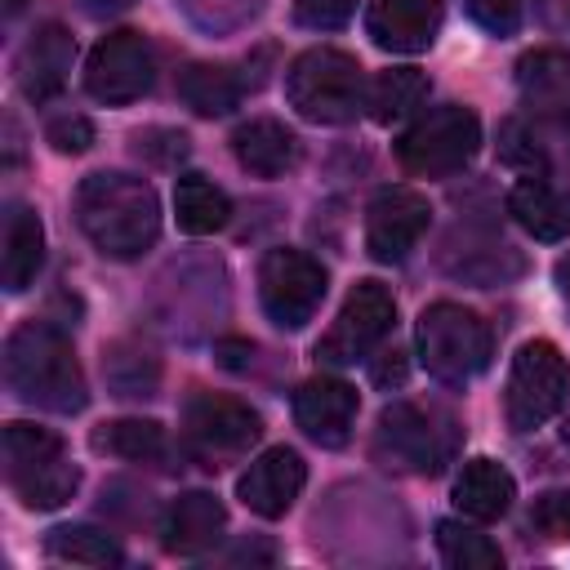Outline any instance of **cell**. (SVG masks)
Returning a JSON list of instances; mask_svg holds the SVG:
<instances>
[{
	"label": "cell",
	"instance_id": "6da1fadb",
	"mask_svg": "<svg viewBox=\"0 0 570 570\" xmlns=\"http://www.w3.org/2000/svg\"><path fill=\"white\" fill-rule=\"evenodd\" d=\"M76 223L98 254L129 263L142 258L160 236V200L147 178L102 169L76 187Z\"/></svg>",
	"mask_w": 570,
	"mask_h": 570
},
{
	"label": "cell",
	"instance_id": "7a4b0ae2",
	"mask_svg": "<svg viewBox=\"0 0 570 570\" xmlns=\"http://www.w3.org/2000/svg\"><path fill=\"white\" fill-rule=\"evenodd\" d=\"M4 383L22 405L49 414H80L89 405L85 370L71 338L49 321H22L4 338Z\"/></svg>",
	"mask_w": 570,
	"mask_h": 570
},
{
	"label": "cell",
	"instance_id": "3957f363",
	"mask_svg": "<svg viewBox=\"0 0 570 570\" xmlns=\"http://www.w3.org/2000/svg\"><path fill=\"white\" fill-rule=\"evenodd\" d=\"M365 94H370L365 71L343 49L316 45V49L298 53L289 62V71H285V98L312 125H347V120H356L361 107H365Z\"/></svg>",
	"mask_w": 570,
	"mask_h": 570
},
{
	"label": "cell",
	"instance_id": "277c9868",
	"mask_svg": "<svg viewBox=\"0 0 570 570\" xmlns=\"http://www.w3.org/2000/svg\"><path fill=\"white\" fill-rule=\"evenodd\" d=\"M4 481L27 508L53 512L76 494L80 468L71 463L58 432L36 423H4Z\"/></svg>",
	"mask_w": 570,
	"mask_h": 570
},
{
	"label": "cell",
	"instance_id": "5b68a950",
	"mask_svg": "<svg viewBox=\"0 0 570 570\" xmlns=\"http://www.w3.org/2000/svg\"><path fill=\"white\" fill-rule=\"evenodd\" d=\"M414 343H419V361L423 370L445 383V387H463L468 379H476L485 365H490V325L463 307V303H428L419 312V330H414Z\"/></svg>",
	"mask_w": 570,
	"mask_h": 570
},
{
	"label": "cell",
	"instance_id": "8992f818",
	"mask_svg": "<svg viewBox=\"0 0 570 570\" xmlns=\"http://www.w3.org/2000/svg\"><path fill=\"white\" fill-rule=\"evenodd\" d=\"M454 454V423L450 414L419 405V401H396L379 414L374 428V459L396 472L432 476L450 463Z\"/></svg>",
	"mask_w": 570,
	"mask_h": 570
},
{
	"label": "cell",
	"instance_id": "52a82bcc",
	"mask_svg": "<svg viewBox=\"0 0 570 570\" xmlns=\"http://www.w3.org/2000/svg\"><path fill=\"white\" fill-rule=\"evenodd\" d=\"M481 147V120L472 107L445 102L423 111L401 138H396V160L405 174L419 178H450L459 174Z\"/></svg>",
	"mask_w": 570,
	"mask_h": 570
},
{
	"label": "cell",
	"instance_id": "ba28073f",
	"mask_svg": "<svg viewBox=\"0 0 570 570\" xmlns=\"http://www.w3.org/2000/svg\"><path fill=\"white\" fill-rule=\"evenodd\" d=\"M570 401V365L557 343L530 338L517 347L512 370H508V392H503V414L512 432H534L548 419H557Z\"/></svg>",
	"mask_w": 570,
	"mask_h": 570
},
{
	"label": "cell",
	"instance_id": "9c48e42d",
	"mask_svg": "<svg viewBox=\"0 0 570 570\" xmlns=\"http://www.w3.org/2000/svg\"><path fill=\"white\" fill-rule=\"evenodd\" d=\"M258 436H263V419L236 396L196 392L183 405V450L209 472L249 454V445H258Z\"/></svg>",
	"mask_w": 570,
	"mask_h": 570
},
{
	"label": "cell",
	"instance_id": "30bf717a",
	"mask_svg": "<svg viewBox=\"0 0 570 570\" xmlns=\"http://www.w3.org/2000/svg\"><path fill=\"white\" fill-rule=\"evenodd\" d=\"M325 267L303 249H267L258 263V303L276 330H303L325 298Z\"/></svg>",
	"mask_w": 570,
	"mask_h": 570
},
{
	"label": "cell",
	"instance_id": "8fae6325",
	"mask_svg": "<svg viewBox=\"0 0 570 570\" xmlns=\"http://www.w3.org/2000/svg\"><path fill=\"white\" fill-rule=\"evenodd\" d=\"M392 325H396V298H392V289L379 285V281H356L347 289L334 325L316 343V361H325V365L370 361V352L392 334Z\"/></svg>",
	"mask_w": 570,
	"mask_h": 570
},
{
	"label": "cell",
	"instance_id": "7c38bea8",
	"mask_svg": "<svg viewBox=\"0 0 570 570\" xmlns=\"http://www.w3.org/2000/svg\"><path fill=\"white\" fill-rule=\"evenodd\" d=\"M156 80V62H151V45L138 31H107L85 62V89L89 98L107 102V107H125L138 102Z\"/></svg>",
	"mask_w": 570,
	"mask_h": 570
},
{
	"label": "cell",
	"instance_id": "4fadbf2b",
	"mask_svg": "<svg viewBox=\"0 0 570 570\" xmlns=\"http://www.w3.org/2000/svg\"><path fill=\"white\" fill-rule=\"evenodd\" d=\"M432 205L414 187H383L365 209V249L374 263H401L423 240Z\"/></svg>",
	"mask_w": 570,
	"mask_h": 570
},
{
	"label": "cell",
	"instance_id": "5bb4252c",
	"mask_svg": "<svg viewBox=\"0 0 570 570\" xmlns=\"http://www.w3.org/2000/svg\"><path fill=\"white\" fill-rule=\"evenodd\" d=\"M303 485H307V463H303V454L289 450V445H272V450H263V454L240 472L236 494H240V503H245L254 517L276 521V517H285V512L294 508V499L303 494Z\"/></svg>",
	"mask_w": 570,
	"mask_h": 570
},
{
	"label": "cell",
	"instance_id": "9a60e30c",
	"mask_svg": "<svg viewBox=\"0 0 570 570\" xmlns=\"http://www.w3.org/2000/svg\"><path fill=\"white\" fill-rule=\"evenodd\" d=\"M356 410H361V396L338 374H316L294 392V423L321 445H343L356 423Z\"/></svg>",
	"mask_w": 570,
	"mask_h": 570
},
{
	"label": "cell",
	"instance_id": "2e32d148",
	"mask_svg": "<svg viewBox=\"0 0 570 570\" xmlns=\"http://www.w3.org/2000/svg\"><path fill=\"white\" fill-rule=\"evenodd\" d=\"M71 62H76V40L62 22H40L27 45L18 49L13 58V76H18V89L31 98V102H49L53 94H62L67 76H71Z\"/></svg>",
	"mask_w": 570,
	"mask_h": 570
},
{
	"label": "cell",
	"instance_id": "e0dca14e",
	"mask_svg": "<svg viewBox=\"0 0 570 570\" xmlns=\"http://www.w3.org/2000/svg\"><path fill=\"white\" fill-rule=\"evenodd\" d=\"M445 18V0H370L365 31L387 53H423L432 49Z\"/></svg>",
	"mask_w": 570,
	"mask_h": 570
},
{
	"label": "cell",
	"instance_id": "ac0fdd59",
	"mask_svg": "<svg viewBox=\"0 0 570 570\" xmlns=\"http://www.w3.org/2000/svg\"><path fill=\"white\" fill-rule=\"evenodd\" d=\"M223 530H227V508L209 490H187L165 508L160 543L174 557H200L223 539Z\"/></svg>",
	"mask_w": 570,
	"mask_h": 570
},
{
	"label": "cell",
	"instance_id": "d6986e66",
	"mask_svg": "<svg viewBox=\"0 0 570 570\" xmlns=\"http://www.w3.org/2000/svg\"><path fill=\"white\" fill-rule=\"evenodd\" d=\"M508 214L534 240H566L570 236V187L552 183L548 174H525L508 191Z\"/></svg>",
	"mask_w": 570,
	"mask_h": 570
},
{
	"label": "cell",
	"instance_id": "ffe728a7",
	"mask_svg": "<svg viewBox=\"0 0 570 570\" xmlns=\"http://www.w3.org/2000/svg\"><path fill=\"white\" fill-rule=\"evenodd\" d=\"M517 89L534 116L570 120V49H530L517 62Z\"/></svg>",
	"mask_w": 570,
	"mask_h": 570
},
{
	"label": "cell",
	"instance_id": "44dd1931",
	"mask_svg": "<svg viewBox=\"0 0 570 570\" xmlns=\"http://www.w3.org/2000/svg\"><path fill=\"white\" fill-rule=\"evenodd\" d=\"M232 156L245 174L254 178H281L285 169H294L298 160V138L294 129H285L281 120L272 116H254L245 125H236L232 134Z\"/></svg>",
	"mask_w": 570,
	"mask_h": 570
},
{
	"label": "cell",
	"instance_id": "7402d4cb",
	"mask_svg": "<svg viewBox=\"0 0 570 570\" xmlns=\"http://www.w3.org/2000/svg\"><path fill=\"white\" fill-rule=\"evenodd\" d=\"M517 499V481L494 459H468L454 476V508L468 521H499Z\"/></svg>",
	"mask_w": 570,
	"mask_h": 570
},
{
	"label": "cell",
	"instance_id": "603a6c76",
	"mask_svg": "<svg viewBox=\"0 0 570 570\" xmlns=\"http://www.w3.org/2000/svg\"><path fill=\"white\" fill-rule=\"evenodd\" d=\"M45 263V227L36 209L9 205L4 214V249H0V281L9 294H22Z\"/></svg>",
	"mask_w": 570,
	"mask_h": 570
},
{
	"label": "cell",
	"instance_id": "cb8c5ba5",
	"mask_svg": "<svg viewBox=\"0 0 570 570\" xmlns=\"http://www.w3.org/2000/svg\"><path fill=\"white\" fill-rule=\"evenodd\" d=\"M174 214H178V227L187 236H214L227 227L232 218V200L218 183H209L205 174H183L174 183Z\"/></svg>",
	"mask_w": 570,
	"mask_h": 570
},
{
	"label": "cell",
	"instance_id": "d4e9b609",
	"mask_svg": "<svg viewBox=\"0 0 570 570\" xmlns=\"http://www.w3.org/2000/svg\"><path fill=\"white\" fill-rule=\"evenodd\" d=\"M178 98L196 116H227L240 102V80L218 62H187L178 71Z\"/></svg>",
	"mask_w": 570,
	"mask_h": 570
},
{
	"label": "cell",
	"instance_id": "484cf974",
	"mask_svg": "<svg viewBox=\"0 0 570 570\" xmlns=\"http://www.w3.org/2000/svg\"><path fill=\"white\" fill-rule=\"evenodd\" d=\"M423 98H428V76L419 67H387L370 80L365 107H370L374 125H392V120L410 116Z\"/></svg>",
	"mask_w": 570,
	"mask_h": 570
},
{
	"label": "cell",
	"instance_id": "4316f807",
	"mask_svg": "<svg viewBox=\"0 0 570 570\" xmlns=\"http://www.w3.org/2000/svg\"><path fill=\"white\" fill-rule=\"evenodd\" d=\"M94 450L129 463H151L165 454V428L156 419H111L94 428Z\"/></svg>",
	"mask_w": 570,
	"mask_h": 570
},
{
	"label": "cell",
	"instance_id": "83f0119b",
	"mask_svg": "<svg viewBox=\"0 0 570 570\" xmlns=\"http://www.w3.org/2000/svg\"><path fill=\"white\" fill-rule=\"evenodd\" d=\"M45 552L71 566H116L125 557L120 543L98 525H53L45 534Z\"/></svg>",
	"mask_w": 570,
	"mask_h": 570
},
{
	"label": "cell",
	"instance_id": "f1b7e54d",
	"mask_svg": "<svg viewBox=\"0 0 570 570\" xmlns=\"http://www.w3.org/2000/svg\"><path fill=\"white\" fill-rule=\"evenodd\" d=\"M436 552L454 570H499L503 566L499 543L468 521H441L436 525Z\"/></svg>",
	"mask_w": 570,
	"mask_h": 570
},
{
	"label": "cell",
	"instance_id": "f546056e",
	"mask_svg": "<svg viewBox=\"0 0 570 570\" xmlns=\"http://www.w3.org/2000/svg\"><path fill=\"white\" fill-rule=\"evenodd\" d=\"M102 374H107V387H111L116 396H151L156 383H160L156 356H151V352H138V347H129V343L107 347Z\"/></svg>",
	"mask_w": 570,
	"mask_h": 570
},
{
	"label": "cell",
	"instance_id": "4dcf8cb0",
	"mask_svg": "<svg viewBox=\"0 0 570 570\" xmlns=\"http://www.w3.org/2000/svg\"><path fill=\"white\" fill-rule=\"evenodd\" d=\"M45 142H49L53 151H62V156H80V151L94 147V125H89V116H80V111L49 116V120H45Z\"/></svg>",
	"mask_w": 570,
	"mask_h": 570
},
{
	"label": "cell",
	"instance_id": "1f68e13d",
	"mask_svg": "<svg viewBox=\"0 0 570 570\" xmlns=\"http://www.w3.org/2000/svg\"><path fill=\"white\" fill-rule=\"evenodd\" d=\"M530 525L543 534V539H570V490H548L534 499L530 508Z\"/></svg>",
	"mask_w": 570,
	"mask_h": 570
},
{
	"label": "cell",
	"instance_id": "d6a6232c",
	"mask_svg": "<svg viewBox=\"0 0 570 570\" xmlns=\"http://www.w3.org/2000/svg\"><path fill=\"white\" fill-rule=\"evenodd\" d=\"M499 156L508 160V165H521V169H539L543 165V147H539V138L521 125V120H508L503 125V138H499Z\"/></svg>",
	"mask_w": 570,
	"mask_h": 570
},
{
	"label": "cell",
	"instance_id": "836d02e7",
	"mask_svg": "<svg viewBox=\"0 0 570 570\" xmlns=\"http://www.w3.org/2000/svg\"><path fill=\"white\" fill-rule=\"evenodd\" d=\"M356 13V0H294V18L312 31H334Z\"/></svg>",
	"mask_w": 570,
	"mask_h": 570
},
{
	"label": "cell",
	"instance_id": "e575fe53",
	"mask_svg": "<svg viewBox=\"0 0 570 570\" xmlns=\"http://www.w3.org/2000/svg\"><path fill=\"white\" fill-rule=\"evenodd\" d=\"M468 13L490 36H512L521 27V0H468Z\"/></svg>",
	"mask_w": 570,
	"mask_h": 570
},
{
	"label": "cell",
	"instance_id": "d590c367",
	"mask_svg": "<svg viewBox=\"0 0 570 570\" xmlns=\"http://www.w3.org/2000/svg\"><path fill=\"white\" fill-rule=\"evenodd\" d=\"M134 151L156 160V165H178L187 156V134H178V129H147V134L134 138Z\"/></svg>",
	"mask_w": 570,
	"mask_h": 570
},
{
	"label": "cell",
	"instance_id": "8d00e7d4",
	"mask_svg": "<svg viewBox=\"0 0 570 570\" xmlns=\"http://www.w3.org/2000/svg\"><path fill=\"white\" fill-rule=\"evenodd\" d=\"M218 361H223L227 370H245V365L254 361V343H245V338H223V343H218Z\"/></svg>",
	"mask_w": 570,
	"mask_h": 570
},
{
	"label": "cell",
	"instance_id": "74e56055",
	"mask_svg": "<svg viewBox=\"0 0 570 570\" xmlns=\"http://www.w3.org/2000/svg\"><path fill=\"white\" fill-rule=\"evenodd\" d=\"M374 383L379 387H387V383H401L405 379V361H401V352H383V361H374Z\"/></svg>",
	"mask_w": 570,
	"mask_h": 570
},
{
	"label": "cell",
	"instance_id": "f35d334b",
	"mask_svg": "<svg viewBox=\"0 0 570 570\" xmlns=\"http://www.w3.org/2000/svg\"><path fill=\"white\" fill-rule=\"evenodd\" d=\"M89 13H120V9H129L134 0H80Z\"/></svg>",
	"mask_w": 570,
	"mask_h": 570
},
{
	"label": "cell",
	"instance_id": "ab89813d",
	"mask_svg": "<svg viewBox=\"0 0 570 570\" xmlns=\"http://www.w3.org/2000/svg\"><path fill=\"white\" fill-rule=\"evenodd\" d=\"M557 285H561V294L570 298V258H561V263H557Z\"/></svg>",
	"mask_w": 570,
	"mask_h": 570
}]
</instances>
